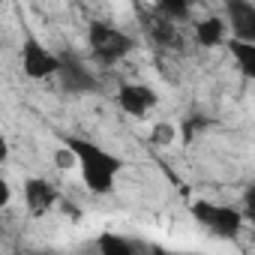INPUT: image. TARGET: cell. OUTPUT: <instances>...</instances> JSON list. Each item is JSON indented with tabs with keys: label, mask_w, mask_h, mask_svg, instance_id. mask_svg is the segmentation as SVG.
<instances>
[{
	"label": "cell",
	"mask_w": 255,
	"mask_h": 255,
	"mask_svg": "<svg viewBox=\"0 0 255 255\" xmlns=\"http://www.w3.org/2000/svg\"><path fill=\"white\" fill-rule=\"evenodd\" d=\"M99 255H135V249L117 234H102L99 237Z\"/></svg>",
	"instance_id": "obj_12"
},
{
	"label": "cell",
	"mask_w": 255,
	"mask_h": 255,
	"mask_svg": "<svg viewBox=\"0 0 255 255\" xmlns=\"http://www.w3.org/2000/svg\"><path fill=\"white\" fill-rule=\"evenodd\" d=\"M228 18H231V39L240 42H255V6L246 0H231L228 3Z\"/></svg>",
	"instance_id": "obj_8"
},
{
	"label": "cell",
	"mask_w": 255,
	"mask_h": 255,
	"mask_svg": "<svg viewBox=\"0 0 255 255\" xmlns=\"http://www.w3.org/2000/svg\"><path fill=\"white\" fill-rule=\"evenodd\" d=\"M21 66H24V75L27 78H48V75H57L60 57L51 54L39 39L27 36L24 39V48H21Z\"/></svg>",
	"instance_id": "obj_4"
},
{
	"label": "cell",
	"mask_w": 255,
	"mask_h": 255,
	"mask_svg": "<svg viewBox=\"0 0 255 255\" xmlns=\"http://www.w3.org/2000/svg\"><path fill=\"white\" fill-rule=\"evenodd\" d=\"M87 42H90V51H93V57L99 63H117L132 51V36H126L123 30H117V27H111L105 21L90 24Z\"/></svg>",
	"instance_id": "obj_2"
},
{
	"label": "cell",
	"mask_w": 255,
	"mask_h": 255,
	"mask_svg": "<svg viewBox=\"0 0 255 255\" xmlns=\"http://www.w3.org/2000/svg\"><path fill=\"white\" fill-rule=\"evenodd\" d=\"M228 48H231V54H234V60H237V66H240V72H243L246 78H255V42L231 39Z\"/></svg>",
	"instance_id": "obj_11"
},
{
	"label": "cell",
	"mask_w": 255,
	"mask_h": 255,
	"mask_svg": "<svg viewBox=\"0 0 255 255\" xmlns=\"http://www.w3.org/2000/svg\"><path fill=\"white\" fill-rule=\"evenodd\" d=\"M54 201H57V192L48 180H42V177H27L24 180V204H27L30 216L48 213Z\"/></svg>",
	"instance_id": "obj_7"
},
{
	"label": "cell",
	"mask_w": 255,
	"mask_h": 255,
	"mask_svg": "<svg viewBox=\"0 0 255 255\" xmlns=\"http://www.w3.org/2000/svg\"><path fill=\"white\" fill-rule=\"evenodd\" d=\"M57 75H60V87H63L66 93H87V90H96V78L87 72V66H84L75 54H63V57H60Z\"/></svg>",
	"instance_id": "obj_5"
},
{
	"label": "cell",
	"mask_w": 255,
	"mask_h": 255,
	"mask_svg": "<svg viewBox=\"0 0 255 255\" xmlns=\"http://www.w3.org/2000/svg\"><path fill=\"white\" fill-rule=\"evenodd\" d=\"M144 30H147V36L156 42V45H174L177 42V27L168 21V18H147L144 21Z\"/></svg>",
	"instance_id": "obj_10"
},
{
	"label": "cell",
	"mask_w": 255,
	"mask_h": 255,
	"mask_svg": "<svg viewBox=\"0 0 255 255\" xmlns=\"http://www.w3.org/2000/svg\"><path fill=\"white\" fill-rule=\"evenodd\" d=\"M9 204V186H6V180L0 177V207H6Z\"/></svg>",
	"instance_id": "obj_16"
},
{
	"label": "cell",
	"mask_w": 255,
	"mask_h": 255,
	"mask_svg": "<svg viewBox=\"0 0 255 255\" xmlns=\"http://www.w3.org/2000/svg\"><path fill=\"white\" fill-rule=\"evenodd\" d=\"M66 147H69V153L75 156V165L81 168L84 183H87L93 192H111L114 177H117V171L123 168L120 156H114V153H108V150H102L99 144L84 141V138H66Z\"/></svg>",
	"instance_id": "obj_1"
},
{
	"label": "cell",
	"mask_w": 255,
	"mask_h": 255,
	"mask_svg": "<svg viewBox=\"0 0 255 255\" xmlns=\"http://www.w3.org/2000/svg\"><path fill=\"white\" fill-rule=\"evenodd\" d=\"M171 138H174V126H168V123H156V126H153L150 141H153L156 147H165V144H171Z\"/></svg>",
	"instance_id": "obj_14"
},
{
	"label": "cell",
	"mask_w": 255,
	"mask_h": 255,
	"mask_svg": "<svg viewBox=\"0 0 255 255\" xmlns=\"http://www.w3.org/2000/svg\"><path fill=\"white\" fill-rule=\"evenodd\" d=\"M117 102L126 114L132 117H144L153 105H156V93L147 87V84H123L120 93H117Z\"/></svg>",
	"instance_id": "obj_6"
},
{
	"label": "cell",
	"mask_w": 255,
	"mask_h": 255,
	"mask_svg": "<svg viewBox=\"0 0 255 255\" xmlns=\"http://www.w3.org/2000/svg\"><path fill=\"white\" fill-rule=\"evenodd\" d=\"M54 159H57V165H60V168H66V165H72V162H75V156H72L69 150H66V153H63V150H57V156H54Z\"/></svg>",
	"instance_id": "obj_15"
},
{
	"label": "cell",
	"mask_w": 255,
	"mask_h": 255,
	"mask_svg": "<svg viewBox=\"0 0 255 255\" xmlns=\"http://www.w3.org/2000/svg\"><path fill=\"white\" fill-rule=\"evenodd\" d=\"M186 12H189V6L183 3V0H162V3H159V15L168 18L171 24H174L177 18H186Z\"/></svg>",
	"instance_id": "obj_13"
},
{
	"label": "cell",
	"mask_w": 255,
	"mask_h": 255,
	"mask_svg": "<svg viewBox=\"0 0 255 255\" xmlns=\"http://www.w3.org/2000/svg\"><path fill=\"white\" fill-rule=\"evenodd\" d=\"M192 216H195L198 225H204L207 231H213L219 237H237L240 225H243V213H237L234 207L210 204V201H195L192 204Z\"/></svg>",
	"instance_id": "obj_3"
},
{
	"label": "cell",
	"mask_w": 255,
	"mask_h": 255,
	"mask_svg": "<svg viewBox=\"0 0 255 255\" xmlns=\"http://www.w3.org/2000/svg\"><path fill=\"white\" fill-rule=\"evenodd\" d=\"M195 39H198V45H204V48L219 45V42L225 39V24H222V18H204V21H198V24H195Z\"/></svg>",
	"instance_id": "obj_9"
},
{
	"label": "cell",
	"mask_w": 255,
	"mask_h": 255,
	"mask_svg": "<svg viewBox=\"0 0 255 255\" xmlns=\"http://www.w3.org/2000/svg\"><path fill=\"white\" fill-rule=\"evenodd\" d=\"M153 255H171V252H165V249H153Z\"/></svg>",
	"instance_id": "obj_18"
},
{
	"label": "cell",
	"mask_w": 255,
	"mask_h": 255,
	"mask_svg": "<svg viewBox=\"0 0 255 255\" xmlns=\"http://www.w3.org/2000/svg\"><path fill=\"white\" fill-rule=\"evenodd\" d=\"M3 159H6V141L0 138V162H3Z\"/></svg>",
	"instance_id": "obj_17"
}]
</instances>
